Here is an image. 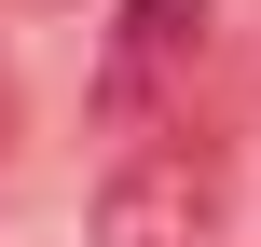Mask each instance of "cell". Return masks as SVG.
Returning a JSON list of instances; mask_svg holds the SVG:
<instances>
[{
  "instance_id": "2",
  "label": "cell",
  "mask_w": 261,
  "mask_h": 247,
  "mask_svg": "<svg viewBox=\"0 0 261 247\" xmlns=\"http://www.w3.org/2000/svg\"><path fill=\"white\" fill-rule=\"evenodd\" d=\"M220 220H234V179L206 138H138L96 179V247H220Z\"/></svg>"
},
{
  "instance_id": "1",
  "label": "cell",
  "mask_w": 261,
  "mask_h": 247,
  "mask_svg": "<svg viewBox=\"0 0 261 247\" xmlns=\"http://www.w3.org/2000/svg\"><path fill=\"white\" fill-rule=\"evenodd\" d=\"M206 41H220V0H124V14L96 28V83H83V110H96L110 138H151V124L193 96Z\"/></svg>"
}]
</instances>
